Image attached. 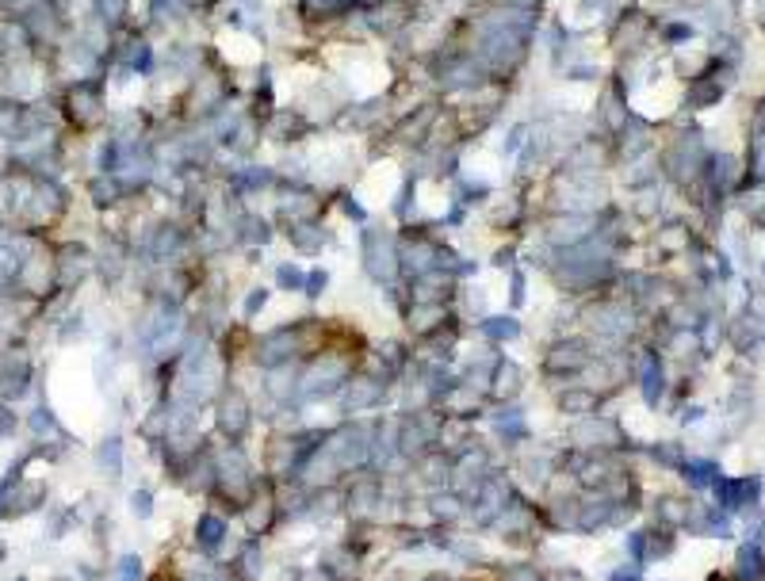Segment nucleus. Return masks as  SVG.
<instances>
[{"instance_id": "12", "label": "nucleus", "mask_w": 765, "mask_h": 581, "mask_svg": "<svg viewBox=\"0 0 765 581\" xmlns=\"http://www.w3.org/2000/svg\"><path fill=\"white\" fill-rule=\"evenodd\" d=\"M528 387V371L521 360H513L505 348H498L494 356V371H490V390H486V402L498 406V402H521Z\"/></svg>"}, {"instance_id": "31", "label": "nucleus", "mask_w": 765, "mask_h": 581, "mask_svg": "<svg viewBox=\"0 0 765 581\" xmlns=\"http://www.w3.org/2000/svg\"><path fill=\"white\" fill-rule=\"evenodd\" d=\"M268 302H272V291H268V287H249L245 299H241V322H257L264 310H268Z\"/></svg>"}, {"instance_id": "15", "label": "nucleus", "mask_w": 765, "mask_h": 581, "mask_svg": "<svg viewBox=\"0 0 765 581\" xmlns=\"http://www.w3.org/2000/svg\"><path fill=\"white\" fill-rule=\"evenodd\" d=\"M609 406L590 383H567V387L551 390V409L559 413V417H567V421H578V417H590V413H601V409Z\"/></svg>"}, {"instance_id": "41", "label": "nucleus", "mask_w": 765, "mask_h": 581, "mask_svg": "<svg viewBox=\"0 0 765 581\" xmlns=\"http://www.w3.org/2000/svg\"><path fill=\"white\" fill-rule=\"evenodd\" d=\"M16 581H31V578H27V574H20V578H16Z\"/></svg>"}, {"instance_id": "7", "label": "nucleus", "mask_w": 765, "mask_h": 581, "mask_svg": "<svg viewBox=\"0 0 765 581\" xmlns=\"http://www.w3.org/2000/svg\"><path fill=\"white\" fill-rule=\"evenodd\" d=\"M238 524H241V532H245V536L264 539V543L284 532L287 524H284V505H280V482H276V478H268V474H264L261 490H257L253 501L245 505V513L238 517Z\"/></svg>"}, {"instance_id": "32", "label": "nucleus", "mask_w": 765, "mask_h": 581, "mask_svg": "<svg viewBox=\"0 0 765 581\" xmlns=\"http://www.w3.org/2000/svg\"><path fill=\"white\" fill-rule=\"evenodd\" d=\"M276 287L287 291V295H303L306 272L299 268V264H280V268H276Z\"/></svg>"}, {"instance_id": "14", "label": "nucleus", "mask_w": 765, "mask_h": 581, "mask_svg": "<svg viewBox=\"0 0 765 581\" xmlns=\"http://www.w3.org/2000/svg\"><path fill=\"white\" fill-rule=\"evenodd\" d=\"M414 360H417V348L410 337H387V341L372 345V360H368V364H372L383 379H391L394 387H402V379L410 375Z\"/></svg>"}, {"instance_id": "6", "label": "nucleus", "mask_w": 765, "mask_h": 581, "mask_svg": "<svg viewBox=\"0 0 765 581\" xmlns=\"http://www.w3.org/2000/svg\"><path fill=\"white\" fill-rule=\"evenodd\" d=\"M394 394H398V387L368 364L360 367L349 379V387L341 390L337 409H341V417H375V413H383V409L391 406Z\"/></svg>"}, {"instance_id": "2", "label": "nucleus", "mask_w": 765, "mask_h": 581, "mask_svg": "<svg viewBox=\"0 0 765 581\" xmlns=\"http://www.w3.org/2000/svg\"><path fill=\"white\" fill-rule=\"evenodd\" d=\"M329 436V425H295V429H268V440L261 444V471L276 478L280 486L299 482L310 463V455L322 448Z\"/></svg>"}, {"instance_id": "24", "label": "nucleus", "mask_w": 765, "mask_h": 581, "mask_svg": "<svg viewBox=\"0 0 765 581\" xmlns=\"http://www.w3.org/2000/svg\"><path fill=\"white\" fill-rule=\"evenodd\" d=\"M735 581H765V547L746 539L743 547L735 551Z\"/></svg>"}, {"instance_id": "39", "label": "nucleus", "mask_w": 765, "mask_h": 581, "mask_svg": "<svg viewBox=\"0 0 765 581\" xmlns=\"http://www.w3.org/2000/svg\"><path fill=\"white\" fill-rule=\"evenodd\" d=\"M4 559H8V543L0 539V566H4Z\"/></svg>"}, {"instance_id": "21", "label": "nucleus", "mask_w": 765, "mask_h": 581, "mask_svg": "<svg viewBox=\"0 0 765 581\" xmlns=\"http://www.w3.org/2000/svg\"><path fill=\"white\" fill-rule=\"evenodd\" d=\"M96 471L104 474L108 482H123V471H127V444H123V432H108V436L96 444Z\"/></svg>"}, {"instance_id": "28", "label": "nucleus", "mask_w": 765, "mask_h": 581, "mask_svg": "<svg viewBox=\"0 0 765 581\" xmlns=\"http://www.w3.org/2000/svg\"><path fill=\"white\" fill-rule=\"evenodd\" d=\"M624 555L632 566L639 570H647L651 566V555H647V524H639V528H624Z\"/></svg>"}, {"instance_id": "27", "label": "nucleus", "mask_w": 765, "mask_h": 581, "mask_svg": "<svg viewBox=\"0 0 765 581\" xmlns=\"http://www.w3.org/2000/svg\"><path fill=\"white\" fill-rule=\"evenodd\" d=\"M678 551V532L674 528H662V524H647V555H651V562H662V559H670Z\"/></svg>"}, {"instance_id": "16", "label": "nucleus", "mask_w": 765, "mask_h": 581, "mask_svg": "<svg viewBox=\"0 0 765 581\" xmlns=\"http://www.w3.org/2000/svg\"><path fill=\"white\" fill-rule=\"evenodd\" d=\"M421 509H425V524H444V528H467V501L444 486L433 494H421Z\"/></svg>"}, {"instance_id": "19", "label": "nucleus", "mask_w": 765, "mask_h": 581, "mask_svg": "<svg viewBox=\"0 0 765 581\" xmlns=\"http://www.w3.org/2000/svg\"><path fill=\"white\" fill-rule=\"evenodd\" d=\"M490 578L494 581H559L555 566H544L540 559L532 555H521V559H509V562H490Z\"/></svg>"}, {"instance_id": "26", "label": "nucleus", "mask_w": 765, "mask_h": 581, "mask_svg": "<svg viewBox=\"0 0 765 581\" xmlns=\"http://www.w3.org/2000/svg\"><path fill=\"white\" fill-rule=\"evenodd\" d=\"M77 524H81V509L77 505H50L46 509V536L50 539H66Z\"/></svg>"}, {"instance_id": "34", "label": "nucleus", "mask_w": 765, "mask_h": 581, "mask_svg": "<svg viewBox=\"0 0 765 581\" xmlns=\"http://www.w3.org/2000/svg\"><path fill=\"white\" fill-rule=\"evenodd\" d=\"M326 287H329V272H326V268H314V272H306V287H303L306 299L318 302L322 295H326Z\"/></svg>"}, {"instance_id": "17", "label": "nucleus", "mask_w": 765, "mask_h": 581, "mask_svg": "<svg viewBox=\"0 0 765 581\" xmlns=\"http://www.w3.org/2000/svg\"><path fill=\"white\" fill-rule=\"evenodd\" d=\"M318 566H322L333 581H364L368 578V562L360 559V555H352L341 539H333V543H326V547L318 551Z\"/></svg>"}, {"instance_id": "11", "label": "nucleus", "mask_w": 765, "mask_h": 581, "mask_svg": "<svg viewBox=\"0 0 765 581\" xmlns=\"http://www.w3.org/2000/svg\"><path fill=\"white\" fill-rule=\"evenodd\" d=\"M712 497L723 513L739 517L762 505V474H723L720 482L712 486Z\"/></svg>"}, {"instance_id": "33", "label": "nucleus", "mask_w": 765, "mask_h": 581, "mask_svg": "<svg viewBox=\"0 0 765 581\" xmlns=\"http://www.w3.org/2000/svg\"><path fill=\"white\" fill-rule=\"evenodd\" d=\"M525 291H528L525 272H517V268H513V276H509V314H517V310H521V306L528 302Z\"/></svg>"}, {"instance_id": "18", "label": "nucleus", "mask_w": 765, "mask_h": 581, "mask_svg": "<svg viewBox=\"0 0 765 581\" xmlns=\"http://www.w3.org/2000/svg\"><path fill=\"white\" fill-rule=\"evenodd\" d=\"M475 333L482 337V345L505 348L525 337V325L517 314H482V318H475Z\"/></svg>"}, {"instance_id": "3", "label": "nucleus", "mask_w": 765, "mask_h": 581, "mask_svg": "<svg viewBox=\"0 0 765 581\" xmlns=\"http://www.w3.org/2000/svg\"><path fill=\"white\" fill-rule=\"evenodd\" d=\"M597 352L601 348L593 345V337H586L582 329H567V333L547 337L540 352H536V379H540V387L559 390L567 387V383H578L590 371Z\"/></svg>"}, {"instance_id": "10", "label": "nucleus", "mask_w": 765, "mask_h": 581, "mask_svg": "<svg viewBox=\"0 0 765 581\" xmlns=\"http://www.w3.org/2000/svg\"><path fill=\"white\" fill-rule=\"evenodd\" d=\"M230 543H234V520L219 513V509H211V505H203L196 520H192V536H188L192 555H199V559H226Z\"/></svg>"}, {"instance_id": "1", "label": "nucleus", "mask_w": 765, "mask_h": 581, "mask_svg": "<svg viewBox=\"0 0 765 581\" xmlns=\"http://www.w3.org/2000/svg\"><path fill=\"white\" fill-rule=\"evenodd\" d=\"M219 440V436H215ZM261 463L253 459L249 444H222L215 448V490L203 505L219 509L230 520H238L245 513V505L253 501V494L261 490Z\"/></svg>"}, {"instance_id": "23", "label": "nucleus", "mask_w": 765, "mask_h": 581, "mask_svg": "<svg viewBox=\"0 0 765 581\" xmlns=\"http://www.w3.org/2000/svg\"><path fill=\"white\" fill-rule=\"evenodd\" d=\"M678 478L693 490V494H704V490H712V486L723 478V467L716 463V459H697V455H689V459L681 463Z\"/></svg>"}, {"instance_id": "30", "label": "nucleus", "mask_w": 765, "mask_h": 581, "mask_svg": "<svg viewBox=\"0 0 765 581\" xmlns=\"http://www.w3.org/2000/svg\"><path fill=\"white\" fill-rule=\"evenodd\" d=\"M127 509H131V517L142 520V524L153 520V513H157V490L146 486V482H142V486H134L131 494H127Z\"/></svg>"}, {"instance_id": "38", "label": "nucleus", "mask_w": 765, "mask_h": 581, "mask_svg": "<svg viewBox=\"0 0 765 581\" xmlns=\"http://www.w3.org/2000/svg\"><path fill=\"white\" fill-rule=\"evenodd\" d=\"M700 417H704V409H700V406H681V413H678L681 425H697Z\"/></svg>"}, {"instance_id": "35", "label": "nucleus", "mask_w": 765, "mask_h": 581, "mask_svg": "<svg viewBox=\"0 0 765 581\" xmlns=\"http://www.w3.org/2000/svg\"><path fill=\"white\" fill-rule=\"evenodd\" d=\"M284 581H333V578L314 562V566H295V570H287Z\"/></svg>"}, {"instance_id": "36", "label": "nucleus", "mask_w": 765, "mask_h": 581, "mask_svg": "<svg viewBox=\"0 0 765 581\" xmlns=\"http://www.w3.org/2000/svg\"><path fill=\"white\" fill-rule=\"evenodd\" d=\"M20 429V417H16V409L8 406V402H0V440H12Z\"/></svg>"}, {"instance_id": "25", "label": "nucleus", "mask_w": 765, "mask_h": 581, "mask_svg": "<svg viewBox=\"0 0 765 581\" xmlns=\"http://www.w3.org/2000/svg\"><path fill=\"white\" fill-rule=\"evenodd\" d=\"M639 455H647V459H651L655 467H662L666 474H678L681 463L689 459V452H685L681 440H651V444H643V452Z\"/></svg>"}, {"instance_id": "29", "label": "nucleus", "mask_w": 765, "mask_h": 581, "mask_svg": "<svg viewBox=\"0 0 765 581\" xmlns=\"http://www.w3.org/2000/svg\"><path fill=\"white\" fill-rule=\"evenodd\" d=\"M111 578L115 581H146L150 578V570H146V559L138 555V551H123L115 566H111Z\"/></svg>"}, {"instance_id": "13", "label": "nucleus", "mask_w": 765, "mask_h": 581, "mask_svg": "<svg viewBox=\"0 0 765 581\" xmlns=\"http://www.w3.org/2000/svg\"><path fill=\"white\" fill-rule=\"evenodd\" d=\"M46 501H50V482H46V478H35V474H23V478L12 482V490L4 497L0 520H20V517H31V513H43Z\"/></svg>"}, {"instance_id": "8", "label": "nucleus", "mask_w": 765, "mask_h": 581, "mask_svg": "<svg viewBox=\"0 0 765 581\" xmlns=\"http://www.w3.org/2000/svg\"><path fill=\"white\" fill-rule=\"evenodd\" d=\"M635 390H639V402L647 409L666 406V394H670V371H666V352L647 341V345H635Z\"/></svg>"}, {"instance_id": "37", "label": "nucleus", "mask_w": 765, "mask_h": 581, "mask_svg": "<svg viewBox=\"0 0 765 581\" xmlns=\"http://www.w3.org/2000/svg\"><path fill=\"white\" fill-rule=\"evenodd\" d=\"M605 581H647V570H639V566H632V562H624V566H612Z\"/></svg>"}, {"instance_id": "4", "label": "nucleus", "mask_w": 765, "mask_h": 581, "mask_svg": "<svg viewBox=\"0 0 765 581\" xmlns=\"http://www.w3.org/2000/svg\"><path fill=\"white\" fill-rule=\"evenodd\" d=\"M563 444L578 448V452H590V455H639L643 452V444L628 432L624 417H620V413H609V409L570 421L567 432H563Z\"/></svg>"}, {"instance_id": "40", "label": "nucleus", "mask_w": 765, "mask_h": 581, "mask_svg": "<svg viewBox=\"0 0 765 581\" xmlns=\"http://www.w3.org/2000/svg\"><path fill=\"white\" fill-rule=\"evenodd\" d=\"M226 581H249V578H245V574H238V570H234V574H230V578H226Z\"/></svg>"}, {"instance_id": "20", "label": "nucleus", "mask_w": 765, "mask_h": 581, "mask_svg": "<svg viewBox=\"0 0 765 581\" xmlns=\"http://www.w3.org/2000/svg\"><path fill=\"white\" fill-rule=\"evenodd\" d=\"M23 425H27V432H31V440H50V444H69V448H73V436H69V429L62 425V417L54 413L50 402L31 409Z\"/></svg>"}, {"instance_id": "5", "label": "nucleus", "mask_w": 765, "mask_h": 581, "mask_svg": "<svg viewBox=\"0 0 765 581\" xmlns=\"http://www.w3.org/2000/svg\"><path fill=\"white\" fill-rule=\"evenodd\" d=\"M257 398L241 387L238 379H230L222 394L211 406V432L219 436L222 444H249L257 432Z\"/></svg>"}, {"instance_id": "22", "label": "nucleus", "mask_w": 765, "mask_h": 581, "mask_svg": "<svg viewBox=\"0 0 765 581\" xmlns=\"http://www.w3.org/2000/svg\"><path fill=\"white\" fill-rule=\"evenodd\" d=\"M651 513H655V524L681 532V528L689 524V513H693V497H685V494H655V497H651Z\"/></svg>"}, {"instance_id": "9", "label": "nucleus", "mask_w": 765, "mask_h": 581, "mask_svg": "<svg viewBox=\"0 0 765 581\" xmlns=\"http://www.w3.org/2000/svg\"><path fill=\"white\" fill-rule=\"evenodd\" d=\"M486 425L494 432L498 452L505 455H517L521 448H528V444L536 440L525 402H498V406H490L486 409Z\"/></svg>"}]
</instances>
